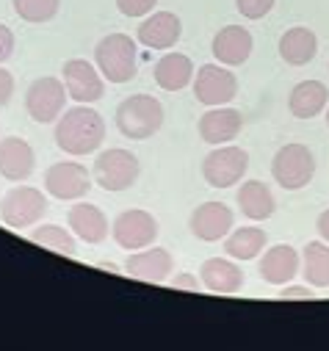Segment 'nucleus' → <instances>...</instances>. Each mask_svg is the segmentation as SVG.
Returning a JSON list of instances; mask_svg holds the SVG:
<instances>
[{
  "mask_svg": "<svg viewBox=\"0 0 329 351\" xmlns=\"http://www.w3.org/2000/svg\"><path fill=\"white\" fill-rule=\"evenodd\" d=\"M53 136L66 155H92L106 141V119L89 106H75L58 117Z\"/></svg>",
  "mask_w": 329,
  "mask_h": 351,
  "instance_id": "f257e3e1",
  "label": "nucleus"
},
{
  "mask_svg": "<svg viewBox=\"0 0 329 351\" xmlns=\"http://www.w3.org/2000/svg\"><path fill=\"white\" fill-rule=\"evenodd\" d=\"M95 64L108 83H130L138 72V47L127 34H108L95 47Z\"/></svg>",
  "mask_w": 329,
  "mask_h": 351,
  "instance_id": "f03ea898",
  "label": "nucleus"
},
{
  "mask_svg": "<svg viewBox=\"0 0 329 351\" xmlns=\"http://www.w3.org/2000/svg\"><path fill=\"white\" fill-rule=\"evenodd\" d=\"M163 125V106L152 95H133L117 108V128L130 141H144L155 136Z\"/></svg>",
  "mask_w": 329,
  "mask_h": 351,
  "instance_id": "7ed1b4c3",
  "label": "nucleus"
},
{
  "mask_svg": "<svg viewBox=\"0 0 329 351\" xmlns=\"http://www.w3.org/2000/svg\"><path fill=\"white\" fill-rule=\"evenodd\" d=\"M138 174H141L138 158H136L130 149L111 147V149H106V152L97 155L92 178H95V183H97L103 191L119 194V191H127L130 186H136Z\"/></svg>",
  "mask_w": 329,
  "mask_h": 351,
  "instance_id": "20e7f679",
  "label": "nucleus"
},
{
  "mask_svg": "<svg viewBox=\"0 0 329 351\" xmlns=\"http://www.w3.org/2000/svg\"><path fill=\"white\" fill-rule=\"evenodd\" d=\"M313 174H315V158L304 144L293 141L277 149L271 160V178L277 180V186H282L285 191H299L310 186Z\"/></svg>",
  "mask_w": 329,
  "mask_h": 351,
  "instance_id": "39448f33",
  "label": "nucleus"
},
{
  "mask_svg": "<svg viewBox=\"0 0 329 351\" xmlns=\"http://www.w3.org/2000/svg\"><path fill=\"white\" fill-rule=\"evenodd\" d=\"M246 169H249V152L232 144H221L205 155L202 178L210 189H232L243 180Z\"/></svg>",
  "mask_w": 329,
  "mask_h": 351,
  "instance_id": "423d86ee",
  "label": "nucleus"
},
{
  "mask_svg": "<svg viewBox=\"0 0 329 351\" xmlns=\"http://www.w3.org/2000/svg\"><path fill=\"white\" fill-rule=\"evenodd\" d=\"M47 213V197L34 186H14L0 199V219L12 230H25Z\"/></svg>",
  "mask_w": 329,
  "mask_h": 351,
  "instance_id": "0eeeda50",
  "label": "nucleus"
},
{
  "mask_svg": "<svg viewBox=\"0 0 329 351\" xmlns=\"http://www.w3.org/2000/svg\"><path fill=\"white\" fill-rule=\"evenodd\" d=\"M66 86L58 77H36L28 92H25V111L34 122L39 125H50L58 122V117L64 114V103H66Z\"/></svg>",
  "mask_w": 329,
  "mask_h": 351,
  "instance_id": "6e6552de",
  "label": "nucleus"
},
{
  "mask_svg": "<svg viewBox=\"0 0 329 351\" xmlns=\"http://www.w3.org/2000/svg\"><path fill=\"white\" fill-rule=\"evenodd\" d=\"M92 174L86 171L84 163L77 160H61L53 163L45 171V189L50 197L64 199V202H75V199H84L92 191Z\"/></svg>",
  "mask_w": 329,
  "mask_h": 351,
  "instance_id": "1a4fd4ad",
  "label": "nucleus"
},
{
  "mask_svg": "<svg viewBox=\"0 0 329 351\" xmlns=\"http://www.w3.org/2000/svg\"><path fill=\"white\" fill-rule=\"evenodd\" d=\"M61 75H64L66 95L77 106H92V103H97L106 95V77L86 58H69V61H64Z\"/></svg>",
  "mask_w": 329,
  "mask_h": 351,
  "instance_id": "9d476101",
  "label": "nucleus"
},
{
  "mask_svg": "<svg viewBox=\"0 0 329 351\" xmlns=\"http://www.w3.org/2000/svg\"><path fill=\"white\" fill-rule=\"evenodd\" d=\"M235 95H238V77L227 66L202 64L197 69V77H194V97H197V103H202L208 108H219V106L232 103Z\"/></svg>",
  "mask_w": 329,
  "mask_h": 351,
  "instance_id": "9b49d317",
  "label": "nucleus"
},
{
  "mask_svg": "<svg viewBox=\"0 0 329 351\" xmlns=\"http://www.w3.org/2000/svg\"><path fill=\"white\" fill-rule=\"evenodd\" d=\"M111 235L114 241L127 249V252H138V249H147L155 243L158 238V221L152 213L141 210V208H133V210H125L114 219V227H111Z\"/></svg>",
  "mask_w": 329,
  "mask_h": 351,
  "instance_id": "f8f14e48",
  "label": "nucleus"
},
{
  "mask_svg": "<svg viewBox=\"0 0 329 351\" xmlns=\"http://www.w3.org/2000/svg\"><path fill=\"white\" fill-rule=\"evenodd\" d=\"M232 224H235V213L224 202H202L188 219V230L194 232V238L205 243L227 238L232 232Z\"/></svg>",
  "mask_w": 329,
  "mask_h": 351,
  "instance_id": "ddd939ff",
  "label": "nucleus"
},
{
  "mask_svg": "<svg viewBox=\"0 0 329 351\" xmlns=\"http://www.w3.org/2000/svg\"><path fill=\"white\" fill-rule=\"evenodd\" d=\"M183 23L175 12H152L136 31V39L149 50H169L180 42Z\"/></svg>",
  "mask_w": 329,
  "mask_h": 351,
  "instance_id": "4468645a",
  "label": "nucleus"
},
{
  "mask_svg": "<svg viewBox=\"0 0 329 351\" xmlns=\"http://www.w3.org/2000/svg\"><path fill=\"white\" fill-rule=\"evenodd\" d=\"M172 269H175V257H172L169 249H163V246L138 249L125 263V271L133 280H144V282H163L172 274Z\"/></svg>",
  "mask_w": 329,
  "mask_h": 351,
  "instance_id": "2eb2a0df",
  "label": "nucleus"
},
{
  "mask_svg": "<svg viewBox=\"0 0 329 351\" xmlns=\"http://www.w3.org/2000/svg\"><path fill=\"white\" fill-rule=\"evenodd\" d=\"M34 166H36V155L25 138L9 136L0 141V178H6L12 183H23L34 174Z\"/></svg>",
  "mask_w": 329,
  "mask_h": 351,
  "instance_id": "dca6fc26",
  "label": "nucleus"
},
{
  "mask_svg": "<svg viewBox=\"0 0 329 351\" xmlns=\"http://www.w3.org/2000/svg\"><path fill=\"white\" fill-rule=\"evenodd\" d=\"M252 47H255V39H252V34L246 31L243 25H224L213 36V45H210L216 61L224 64V66L246 64V61H249V56H252Z\"/></svg>",
  "mask_w": 329,
  "mask_h": 351,
  "instance_id": "f3484780",
  "label": "nucleus"
},
{
  "mask_svg": "<svg viewBox=\"0 0 329 351\" xmlns=\"http://www.w3.org/2000/svg\"><path fill=\"white\" fill-rule=\"evenodd\" d=\"M243 128V117L241 111L230 108V106H219V108H210L199 117V136L205 144H213V147H221V144H230Z\"/></svg>",
  "mask_w": 329,
  "mask_h": 351,
  "instance_id": "a211bd4d",
  "label": "nucleus"
},
{
  "mask_svg": "<svg viewBox=\"0 0 329 351\" xmlns=\"http://www.w3.org/2000/svg\"><path fill=\"white\" fill-rule=\"evenodd\" d=\"M299 269H302L299 252L293 246H288V243L271 246L260 260V277L269 285H288L299 274Z\"/></svg>",
  "mask_w": 329,
  "mask_h": 351,
  "instance_id": "6ab92c4d",
  "label": "nucleus"
},
{
  "mask_svg": "<svg viewBox=\"0 0 329 351\" xmlns=\"http://www.w3.org/2000/svg\"><path fill=\"white\" fill-rule=\"evenodd\" d=\"M69 230L86 243H103L108 238V219L106 213L92 202H77L66 213Z\"/></svg>",
  "mask_w": 329,
  "mask_h": 351,
  "instance_id": "aec40b11",
  "label": "nucleus"
},
{
  "mask_svg": "<svg viewBox=\"0 0 329 351\" xmlns=\"http://www.w3.org/2000/svg\"><path fill=\"white\" fill-rule=\"evenodd\" d=\"M199 280L213 293H238L243 288V271L227 257H210L202 263Z\"/></svg>",
  "mask_w": 329,
  "mask_h": 351,
  "instance_id": "412c9836",
  "label": "nucleus"
},
{
  "mask_svg": "<svg viewBox=\"0 0 329 351\" xmlns=\"http://www.w3.org/2000/svg\"><path fill=\"white\" fill-rule=\"evenodd\" d=\"M155 83L163 92H180L194 80V61L183 53H167L155 64Z\"/></svg>",
  "mask_w": 329,
  "mask_h": 351,
  "instance_id": "4be33fe9",
  "label": "nucleus"
},
{
  "mask_svg": "<svg viewBox=\"0 0 329 351\" xmlns=\"http://www.w3.org/2000/svg\"><path fill=\"white\" fill-rule=\"evenodd\" d=\"M329 103V89L321 80H302L293 86L288 97V108L296 119H313L318 117Z\"/></svg>",
  "mask_w": 329,
  "mask_h": 351,
  "instance_id": "5701e85b",
  "label": "nucleus"
},
{
  "mask_svg": "<svg viewBox=\"0 0 329 351\" xmlns=\"http://www.w3.org/2000/svg\"><path fill=\"white\" fill-rule=\"evenodd\" d=\"M238 208L246 219L252 221H266L274 216V208H277V199L271 194V189L260 180H246L241 183L238 189Z\"/></svg>",
  "mask_w": 329,
  "mask_h": 351,
  "instance_id": "b1692460",
  "label": "nucleus"
},
{
  "mask_svg": "<svg viewBox=\"0 0 329 351\" xmlns=\"http://www.w3.org/2000/svg\"><path fill=\"white\" fill-rule=\"evenodd\" d=\"M315 53H318V39L304 25H296V28H291L280 36V58L291 66L310 64L315 58Z\"/></svg>",
  "mask_w": 329,
  "mask_h": 351,
  "instance_id": "393cba45",
  "label": "nucleus"
},
{
  "mask_svg": "<svg viewBox=\"0 0 329 351\" xmlns=\"http://www.w3.org/2000/svg\"><path fill=\"white\" fill-rule=\"evenodd\" d=\"M269 243V235L266 230L260 227H241V230H232L224 241V252L232 257V260H255Z\"/></svg>",
  "mask_w": 329,
  "mask_h": 351,
  "instance_id": "a878e982",
  "label": "nucleus"
},
{
  "mask_svg": "<svg viewBox=\"0 0 329 351\" xmlns=\"http://www.w3.org/2000/svg\"><path fill=\"white\" fill-rule=\"evenodd\" d=\"M302 274L313 288H329V243L310 241L302 252Z\"/></svg>",
  "mask_w": 329,
  "mask_h": 351,
  "instance_id": "bb28decb",
  "label": "nucleus"
},
{
  "mask_svg": "<svg viewBox=\"0 0 329 351\" xmlns=\"http://www.w3.org/2000/svg\"><path fill=\"white\" fill-rule=\"evenodd\" d=\"M31 241L39 243V246H45V249H50V252L66 254V257H75V252H77V243H75L72 232L64 230V227H58V224H42V227H36L31 232Z\"/></svg>",
  "mask_w": 329,
  "mask_h": 351,
  "instance_id": "cd10ccee",
  "label": "nucleus"
},
{
  "mask_svg": "<svg viewBox=\"0 0 329 351\" xmlns=\"http://www.w3.org/2000/svg\"><path fill=\"white\" fill-rule=\"evenodd\" d=\"M12 6L20 20L39 25V23H50L58 14L61 0H12Z\"/></svg>",
  "mask_w": 329,
  "mask_h": 351,
  "instance_id": "c85d7f7f",
  "label": "nucleus"
},
{
  "mask_svg": "<svg viewBox=\"0 0 329 351\" xmlns=\"http://www.w3.org/2000/svg\"><path fill=\"white\" fill-rule=\"evenodd\" d=\"M235 9L246 20H263L274 9V0H235Z\"/></svg>",
  "mask_w": 329,
  "mask_h": 351,
  "instance_id": "c756f323",
  "label": "nucleus"
},
{
  "mask_svg": "<svg viewBox=\"0 0 329 351\" xmlns=\"http://www.w3.org/2000/svg\"><path fill=\"white\" fill-rule=\"evenodd\" d=\"M158 6V0H117V9L125 17H147Z\"/></svg>",
  "mask_w": 329,
  "mask_h": 351,
  "instance_id": "7c9ffc66",
  "label": "nucleus"
},
{
  "mask_svg": "<svg viewBox=\"0 0 329 351\" xmlns=\"http://www.w3.org/2000/svg\"><path fill=\"white\" fill-rule=\"evenodd\" d=\"M12 56H14V34L9 25L0 23V64L9 61Z\"/></svg>",
  "mask_w": 329,
  "mask_h": 351,
  "instance_id": "2f4dec72",
  "label": "nucleus"
},
{
  "mask_svg": "<svg viewBox=\"0 0 329 351\" xmlns=\"http://www.w3.org/2000/svg\"><path fill=\"white\" fill-rule=\"evenodd\" d=\"M12 95H14V75L9 69L0 66V108L9 106Z\"/></svg>",
  "mask_w": 329,
  "mask_h": 351,
  "instance_id": "473e14b6",
  "label": "nucleus"
},
{
  "mask_svg": "<svg viewBox=\"0 0 329 351\" xmlns=\"http://www.w3.org/2000/svg\"><path fill=\"white\" fill-rule=\"evenodd\" d=\"M280 299H313V291H307L304 285H288L285 291H280Z\"/></svg>",
  "mask_w": 329,
  "mask_h": 351,
  "instance_id": "72a5a7b5",
  "label": "nucleus"
},
{
  "mask_svg": "<svg viewBox=\"0 0 329 351\" xmlns=\"http://www.w3.org/2000/svg\"><path fill=\"white\" fill-rule=\"evenodd\" d=\"M175 288L197 291V288H199V282H197V277H191V274H180V277H175Z\"/></svg>",
  "mask_w": 329,
  "mask_h": 351,
  "instance_id": "f704fd0d",
  "label": "nucleus"
},
{
  "mask_svg": "<svg viewBox=\"0 0 329 351\" xmlns=\"http://www.w3.org/2000/svg\"><path fill=\"white\" fill-rule=\"evenodd\" d=\"M315 230H318V235L329 243V210H324L321 216H318V221H315Z\"/></svg>",
  "mask_w": 329,
  "mask_h": 351,
  "instance_id": "c9c22d12",
  "label": "nucleus"
},
{
  "mask_svg": "<svg viewBox=\"0 0 329 351\" xmlns=\"http://www.w3.org/2000/svg\"><path fill=\"white\" fill-rule=\"evenodd\" d=\"M326 125H329V111H326Z\"/></svg>",
  "mask_w": 329,
  "mask_h": 351,
  "instance_id": "e433bc0d",
  "label": "nucleus"
}]
</instances>
